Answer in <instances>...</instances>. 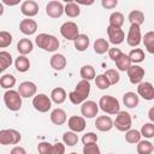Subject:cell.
Wrapping results in <instances>:
<instances>
[{"label": "cell", "instance_id": "6da1fadb", "mask_svg": "<svg viewBox=\"0 0 154 154\" xmlns=\"http://www.w3.org/2000/svg\"><path fill=\"white\" fill-rule=\"evenodd\" d=\"M90 93V83L87 79H82L76 84L75 90L69 93V99L73 105H82Z\"/></svg>", "mask_w": 154, "mask_h": 154}, {"label": "cell", "instance_id": "7a4b0ae2", "mask_svg": "<svg viewBox=\"0 0 154 154\" xmlns=\"http://www.w3.org/2000/svg\"><path fill=\"white\" fill-rule=\"evenodd\" d=\"M35 43L38 48L46 51V52H55L59 48V40L52 35V34H46L41 32L35 37Z\"/></svg>", "mask_w": 154, "mask_h": 154}, {"label": "cell", "instance_id": "3957f363", "mask_svg": "<svg viewBox=\"0 0 154 154\" xmlns=\"http://www.w3.org/2000/svg\"><path fill=\"white\" fill-rule=\"evenodd\" d=\"M22 99L23 97L18 90L7 89L4 93V102L10 111H13V112L19 111L22 107Z\"/></svg>", "mask_w": 154, "mask_h": 154}, {"label": "cell", "instance_id": "277c9868", "mask_svg": "<svg viewBox=\"0 0 154 154\" xmlns=\"http://www.w3.org/2000/svg\"><path fill=\"white\" fill-rule=\"evenodd\" d=\"M99 107L107 114H117L120 111L119 101L112 95H103L99 100Z\"/></svg>", "mask_w": 154, "mask_h": 154}, {"label": "cell", "instance_id": "5b68a950", "mask_svg": "<svg viewBox=\"0 0 154 154\" xmlns=\"http://www.w3.org/2000/svg\"><path fill=\"white\" fill-rule=\"evenodd\" d=\"M22 140V135L19 131L14 129H2L0 131V144L8 146V144H17Z\"/></svg>", "mask_w": 154, "mask_h": 154}, {"label": "cell", "instance_id": "8992f818", "mask_svg": "<svg viewBox=\"0 0 154 154\" xmlns=\"http://www.w3.org/2000/svg\"><path fill=\"white\" fill-rule=\"evenodd\" d=\"M52 99L43 93H40L32 97V106L36 111L41 113H46L52 108Z\"/></svg>", "mask_w": 154, "mask_h": 154}, {"label": "cell", "instance_id": "52a82bcc", "mask_svg": "<svg viewBox=\"0 0 154 154\" xmlns=\"http://www.w3.org/2000/svg\"><path fill=\"white\" fill-rule=\"evenodd\" d=\"M131 123H132L131 116H130V113H128L125 111H119L116 114V120L113 122L116 129L118 131H123V132L131 129Z\"/></svg>", "mask_w": 154, "mask_h": 154}, {"label": "cell", "instance_id": "ba28073f", "mask_svg": "<svg viewBox=\"0 0 154 154\" xmlns=\"http://www.w3.org/2000/svg\"><path fill=\"white\" fill-rule=\"evenodd\" d=\"M60 34L64 38L69 40V41H73L78 35H79V29L78 25L72 22V20H67L65 23L61 24L60 26Z\"/></svg>", "mask_w": 154, "mask_h": 154}, {"label": "cell", "instance_id": "9c48e42d", "mask_svg": "<svg viewBox=\"0 0 154 154\" xmlns=\"http://www.w3.org/2000/svg\"><path fill=\"white\" fill-rule=\"evenodd\" d=\"M126 73H128V77H129V81L130 83L132 84H138L142 82L143 77H144V69L141 67L140 65H130L129 69L126 70Z\"/></svg>", "mask_w": 154, "mask_h": 154}, {"label": "cell", "instance_id": "30bf717a", "mask_svg": "<svg viewBox=\"0 0 154 154\" xmlns=\"http://www.w3.org/2000/svg\"><path fill=\"white\" fill-rule=\"evenodd\" d=\"M99 103H96L95 101L93 100H85L82 106H81V113L84 118H88V119H91L94 117L97 116V112H99Z\"/></svg>", "mask_w": 154, "mask_h": 154}, {"label": "cell", "instance_id": "8fae6325", "mask_svg": "<svg viewBox=\"0 0 154 154\" xmlns=\"http://www.w3.org/2000/svg\"><path fill=\"white\" fill-rule=\"evenodd\" d=\"M142 41V35H141V29L140 25L131 24L128 36H126V42L130 47H137Z\"/></svg>", "mask_w": 154, "mask_h": 154}, {"label": "cell", "instance_id": "7c38bea8", "mask_svg": "<svg viewBox=\"0 0 154 154\" xmlns=\"http://www.w3.org/2000/svg\"><path fill=\"white\" fill-rule=\"evenodd\" d=\"M65 6L58 1V0H52L46 5V14L51 18H59L64 13Z\"/></svg>", "mask_w": 154, "mask_h": 154}, {"label": "cell", "instance_id": "4fadbf2b", "mask_svg": "<svg viewBox=\"0 0 154 154\" xmlns=\"http://www.w3.org/2000/svg\"><path fill=\"white\" fill-rule=\"evenodd\" d=\"M107 35H108L109 42L113 43L114 46H118V45L123 43V41L125 38L124 31L122 30V28H118V26L108 25L107 26Z\"/></svg>", "mask_w": 154, "mask_h": 154}, {"label": "cell", "instance_id": "5bb4252c", "mask_svg": "<svg viewBox=\"0 0 154 154\" xmlns=\"http://www.w3.org/2000/svg\"><path fill=\"white\" fill-rule=\"evenodd\" d=\"M137 94L147 101L154 100V85L150 82H141L137 84Z\"/></svg>", "mask_w": 154, "mask_h": 154}, {"label": "cell", "instance_id": "9a60e30c", "mask_svg": "<svg viewBox=\"0 0 154 154\" xmlns=\"http://www.w3.org/2000/svg\"><path fill=\"white\" fill-rule=\"evenodd\" d=\"M18 91L19 94L22 95V97L24 99H28V97H34L36 95V91H37V87L34 82L31 81H24L19 84L18 87Z\"/></svg>", "mask_w": 154, "mask_h": 154}, {"label": "cell", "instance_id": "2e32d148", "mask_svg": "<svg viewBox=\"0 0 154 154\" xmlns=\"http://www.w3.org/2000/svg\"><path fill=\"white\" fill-rule=\"evenodd\" d=\"M19 30L22 34L30 36L34 35L37 30V23L35 19H31L30 17H26L25 19H22L19 23Z\"/></svg>", "mask_w": 154, "mask_h": 154}, {"label": "cell", "instance_id": "e0dca14e", "mask_svg": "<svg viewBox=\"0 0 154 154\" xmlns=\"http://www.w3.org/2000/svg\"><path fill=\"white\" fill-rule=\"evenodd\" d=\"M38 4L34 0H25L20 5V12L25 17H35L38 13Z\"/></svg>", "mask_w": 154, "mask_h": 154}, {"label": "cell", "instance_id": "ac0fdd59", "mask_svg": "<svg viewBox=\"0 0 154 154\" xmlns=\"http://www.w3.org/2000/svg\"><path fill=\"white\" fill-rule=\"evenodd\" d=\"M67 125H69L70 130H72V131H75L77 134L84 131V129L87 126L84 117H81V116H71L67 119Z\"/></svg>", "mask_w": 154, "mask_h": 154}, {"label": "cell", "instance_id": "d6986e66", "mask_svg": "<svg viewBox=\"0 0 154 154\" xmlns=\"http://www.w3.org/2000/svg\"><path fill=\"white\" fill-rule=\"evenodd\" d=\"M66 64H67V60L65 58L64 54H60V53H54L51 59H49V65L54 70V71H61L66 67Z\"/></svg>", "mask_w": 154, "mask_h": 154}, {"label": "cell", "instance_id": "ffe728a7", "mask_svg": "<svg viewBox=\"0 0 154 154\" xmlns=\"http://www.w3.org/2000/svg\"><path fill=\"white\" fill-rule=\"evenodd\" d=\"M95 126H96V129L99 131L107 132V131H109L114 126V124H113V120H112L111 117H108V116H100L95 120Z\"/></svg>", "mask_w": 154, "mask_h": 154}, {"label": "cell", "instance_id": "44dd1931", "mask_svg": "<svg viewBox=\"0 0 154 154\" xmlns=\"http://www.w3.org/2000/svg\"><path fill=\"white\" fill-rule=\"evenodd\" d=\"M51 122L54 124V125H63L66 123L67 120V116H66V112L63 109V108H54L52 112H51Z\"/></svg>", "mask_w": 154, "mask_h": 154}, {"label": "cell", "instance_id": "7402d4cb", "mask_svg": "<svg viewBox=\"0 0 154 154\" xmlns=\"http://www.w3.org/2000/svg\"><path fill=\"white\" fill-rule=\"evenodd\" d=\"M123 102L128 108H136L140 103V95L134 91H128L123 95Z\"/></svg>", "mask_w": 154, "mask_h": 154}, {"label": "cell", "instance_id": "603a6c76", "mask_svg": "<svg viewBox=\"0 0 154 154\" xmlns=\"http://www.w3.org/2000/svg\"><path fill=\"white\" fill-rule=\"evenodd\" d=\"M73 45H75V48H76L78 52H84V51H87V48L89 47L90 40H89L88 35H85V34H79V35L73 40Z\"/></svg>", "mask_w": 154, "mask_h": 154}, {"label": "cell", "instance_id": "cb8c5ba5", "mask_svg": "<svg viewBox=\"0 0 154 154\" xmlns=\"http://www.w3.org/2000/svg\"><path fill=\"white\" fill-rule=\"evenodd\" d=\"M34 49V43L30 41V38H20L17 43V51L19 54L26 55L31 53Z\"/></svg>", "mask_w": 154, "mask_h": 154}, {"label": "cell", "instance_id": "d4e9b609", "mask_svg": "<svg viewBox=\"0 0 154 154\" xmlns=\"http://www.w3.org/2000/svg\"><path fill=\"white\" fill-rule=\"evenodd\" d=\"M14 67L18 72H26L30 69V60L26 58V55L19 54L14 60Z\"/></svg>", "mask_w": 154, "mask_h": 154}, {"label": "cell", "instance_id": "484cf974", "mask_svg": "<svg viewBox=\"0 0 154 154\" xmlns=\"http://www.w3.org/2000/svg\"><path fill=\"white\" fill-rule=\"evenodd\" d=\"M51 99L54 103L57 105H61L63 102H65L66 100V91L64 88L61 87H57L51 91Z\"/></svg>", "mask_w": 154, "mask_h": 154}, {"label": "cell", "instance_id": "4316f807", "mask_svg": "<svg viewBox=\"0 0 154 154\" xmlns=\"http://www.w3.org/2000/svg\"><path fill=\"white\" fill-rule=\"evenodd\" d=\"M64 13L70 17V18H76L81 14V8H79V5L75 1L72 2H67L65 5V8H64Z\"/></svg>", "mask_w": 154, "mask_h": 154}, {"label": "cell", "instance_id": "83f0119b", "mask_svg": "<svg viewBox=\"0 0 154 154\" xmlns=\"http://www.w3.org/2000/svg\"><path fill=\"white\" fill-rule=\"evenodd\" d=\"M128 19L130 22V24H136V25H142L144 23V13L140 10H134L129 13Z\"/></svg>", "mask_w": 154, "mask_h": 154}, {"label": "cell", "instance_id": "f1b7e54d", "mask_svg": "<svg viewBox=\"0 0 154 154\" xmlns=\"http://www.w3.org/2000/svg\"><path fill=\"white\" fill-rule=\"evenodd\" d=\"M109 49V45H108V41L106 38H102V37H99L95 40L94 42V52L96 54H105L106 52H108Z\"/></svg>", "mask_w": 154, "mask_h": 154}, {"label": "cell", "instance_id": "f546056e", "mask_svg": "<svg viewBox=\"0 0 154 154\" xmlns=\"http://www.w3.org/2000/svg\"><path fill=\"white\" fill-rule=\"evenodd\" d=\"M79 138H78V135L77 132L70 130V131H66L63 134V142L67 146V147H73L78 143Z\"/></svg>", "mask_w": 154, "mask_h": 154}, {"label": "cell", "instance_id": "4dcf8cb0", "mask_svg": "<svg viewBox=\"0 0 154 154\" xmlns=\"http://www.w3.org/2000/svg\"><path fill=\"white\" fill-rule=\"evenodd\" d=\"M141 131L136 130V129H129L128 131H125V141L130 144H136L141 141Z\"/></svg>", "mask_w": 154, "mask_h": 154}, {"label": "cell", "instance_id": "1f68e13d", "mask_svg": "<svg viewBox=\"0 0 154 154\" xmlns=\"http://www.w3.org/2000/svg\"><path fill=\"white\" fill-rule=\"evenodd\" d=\"M16 84V77L11 73H4L0 77V85L2 89H12Z\"/></svg>", "mask_w": 154, "mask_h": 154}, {"label": "cell", "instance_id": "d6a6232c", "mask_svg": "<svg viewBox=\"0 0 154 154\" xmlns=\"http://www.w3.org/2000/svg\"><path fill=\"white\" fill-rule=\"evenodd\" d=\"M13 63L12 55L6 52V51H1L0 52V71H5L6 69H8Z\"/></svg>", "mask_w": 154, "mask_h": 154}, {"label": "cell", "instance_id": "836d02e7", "mask_svg": "<svg viewBox=\"0 0 154 154\" xmlns=\"http://www.w3.org/2000/svg\"><path fill=\"white\" fill-rule=\"evenodd\" d=\"M79 75H81V77H82V79H87V81L95 79V77H96L95 69H94L91 65H83V66L81 67Z\"/></svg>", "mask_w": 154, "mask_h": 154}, {"label": "cell", "instance_id": "e575fe53", "mask_svg": "<svg viewBox=\"0 0 154 154\" xmlns=\"http://www.w3.org/2000/svg\"><path fill=\"white\" fill-rule=\"evenodd\" d=\"M109 25L112 26H118V28H122L124 22H125V18H124V14L122 12H112L111 16H109Z\"/></svg>", "mask_w": 154, "mask_h": 154}, {"label": "cell", "instance_id": "d590c367", "mask_svg": "<svg viewBox=\"0 0 154 154\" xmlns=\"http://www.w3.org/2000/svg\"><path fill=\"white\" fill-rule=\"evenodd\" d=\"M114 63H116V66L118 67L119 71H126L129 69V66L131 65V60L129 58V54H125V53H123Z\"/></svg>", "mask_w": 154, "mask_h": 154}, {"label": "cell", "instance_id": "8d00e7d4", "mask_svg": "<svg viewBox=\"0 0 154 154\" xmlns=\"http://www.w3.org/2000/svg\"><path fill=\"white\" fill-rule=\"evenodd\" d=\"M153 148H154V146L152 142H149L148 140H141L137 143L136 150L138 154H150L153 152Z\"/></svg>", "mask_w": 154, "mask_h": 154}, {"label": "cell", "instance_id": "74e56055", "mask_svg": "<svg viewBox=\"0 0 154 154\" xmlns=\"http://www.w3.org/2000/svg\"><path fill=\"white\" fill-rule=\"evenodd\" d=\"M129 58H130L131 63H134V64H140V63H142V61L144 60L146 55H144L143 49H141V48H134V49L130 51Z\"/></svg>", "mask_w": 154, "mask_h": 154}, {"label": "cell", "instance_id": "f35d334b", "mask_svg": "<svg viewBox=\"0 0 154 154\" xmlns=\"http://www.w3.org/2000/svg\"><path fill=\"white\" fill-rule=\"evenodd\" d=\"M143 43L148 53L154 54V31H148L143 36Z\"/></svg>", "mask_w": 154, "mask_h": 154}, {"label": "cell", "instance_id": "ab89813d", "mask_svg": "<svg viewBox=\"0 0 154 154\" xmlns=\"http://www.w3.org/2000/svg\"><path fill=\"white\" fill-rule=\"evenodd\" d=\"M95 84L96 87L100 89V90H105V89H108L111 83L108 81V78L105 76V73H101V75H97L95 77Z\"/></svg>", "mask_w": 154, "mask_h": 154}, {"label": "cell", "instance_id": "60d3db41", "mask_svg": "<svg viewBox=\"0 0 154 154\" xmlns=\"http://www.w3.org/2000/svg\"><path fill=\"white\" fill-rule=\"evenodd\" d=\"M141 135L144 138H152V137H154V123L150 122V123L143 124L142 128H141Z\"/></svg>", "mask_w": 154, "mask_h": 154}, {"label": "cell", "instance_id": "b9f144b4", "mask_svg": "<svg viewBox=\"0 0 154 154\" xmlns=\"http://www.w3.org/2000/svg\"><path fill=\"white\" fill-rule=\"evenodd\" d=\"M105 76L108 78L111 85H114V84H117V83L120 81L119 72H118L117 70H114V69H108V70H106V71H105Z\"/></svg>", "mask_w": 154, "mask_h": 154}, {"label": "cell", "instance_id": "7bdbcfd3", "mask_svg": "<svg viewBox=\"0 0 154 154\" xmlns=\"http://www.w3.org/2000/svg\"><path fill=\"white\" fill-rule=\"evenodd\" d=\"M12 35L8 31H0V48H5L12 43Z\"/></svg>", "mask_w": 154, "mask_h": 154}, {"label": "cell", "instance_id": "ee69618b", "mask_svg": "<svg viewBox=\"0 0 154 154\" xmlns=\"http://www.w3.org/2000/svg\"><path fill=\"white\" fill-rule=\"evenodd\" d=\"M97 135L95 134V132H91V131H89V132H85L84 135H83V137H82V143L83 144H88V143H97Z\"/></svg>", "mask_w": 154, "mask_h": 154}, {"label": "cell", "instance_id": "f6af8a7d", "mask_svg": "<svg viewBox=\"0 0 154 154\" xmlns=\"http://www.w3.org/2000/svg\"><path fill=\"white\" fill-rule=\"evenodd\" d=\"M83 153L84 154H100V148L96 143L83 144Z\"/></svg>", "mask_w": 154, "mask_h": 154}, {"label": "cell", "instance_id": "bcb514c9", "mask_svg": "<svg viewBox=\"0 0 154 154\" xmlns=\"http://www.w3.org/2000/svg\"><path fill=\"white\" fill-rule=\"evenodd\" d=\"M37 152L40 154H52V144L48 142H41L37 146Z\"/></svg>", "mask_w": 154, "mask_h": 154}, {"label": "cell", "instance_id": "7dc6e473", "mask_svg": "<svg viewBox=\"0 0 154 154\" xmlns=\"http://www.w3.org/2000/svg\"><path fill=\"white\" fill-rule=\"evenodd\" d=\"M108 57L111 58V60H113V61H116L122 54H123V52L119 49V48H116V47H113V48H109L108 49Z\"/></svg>", "mask_w": 154, "mask_h": 154}, {"label": "cell", "instance_id": "c3c4849f", "mask_svg": "<svg viewBox=\"0 0 154 154\" xmlns=\"http://www.w3.org/2000/svg\"><path fill=\"white\" fill-rule=\"evenodd\" d=\"M65 143H55L52 144V154H64L65 153Z\"/></svg>", "mask_w": 154, "mask_h": 154}, {"label": "cell", "instance_id": "681fc988", "mask_svg": "<svg viewBox=\"0 0 154 154\" xmlns=\"http://www.w3.org/2000/svg\"><path fill=\"white\" fill-rule=\"evenodd\" d=\"M118 5V0H101V6L106 10H113Z\"/></svg>", "mask_w": 154, "mask_h": 154}, {"label": "cell", "instance_id": "f907efd6", "mask_svg": "<svg viewBox=\"0 0 154 154\" xmlns=\"http://www.w3.org/2000/svg\"><path fill=\"white\" fill-rule=\"evenodd\" d=\"M26 150L23 148V147H19V146H16L11 149V154H25Z\"/></svg>", "mask_w": 154, "mask_h": 154}, {"label": "cell", "instance_id": "816d5d0a", "mask_svg": "<svg viewBox=\"0 0 154 154\" xmlns=\"http://www.w3.org/2000/svg\"><path fill=\"white\" fill-rule=\"evenodd\" d=\"M75 2H77L78 5H83V6H90L95 2V0H75Z\"/></svg>", "mask_w": 154, "mask_h": 154}, {"label": "cell", "instance_id": "f5cc1de1", "mask_svg": "<svg viewBox=\"0 0 154 154\" xmlns=\"http://www.w3.org/2000/svg\"><path fill=\"white\" fill-rule=\"evenodd\" d=\"M1 1H2V4L6 5V6H16V5H18L22 0H1Z\"/></svg>", "mask_w": 154, "mask_h": 154}, {"label": "cell", "instance_id": "db71d44e", "mask_svg": "<svg viewBox=\"0 0 154 154\" xmlns=\"http://www.w3.org/2000/svg\"><path fill=\"white\" fill-rule=\"evenodd\" d=\"M148 118H149L150 122L154 123V106L149 108V111H148Z\"/></svg>", "mask_w": 154, "mask_h": 154}, {"label": "cell", "instance_id": "11a10c76", "mask_svg": "<svg viewBox=\"0 0 154 154\" xmlns=\"http://www.w3.org/2000/svg\"><path fill=\"white\" fill-rule=\"evenodd\" d=\"M61 1H64V2L67 4V2H72V1H75V0H61Z\"/></svg>", "mask_w": 154, "mask_h": 154}, {"label": "cell", "instance_id": "9f6ffc18", "mask_svg": "<svg viewBox=\"0 0 154 154\" xmlns=\"http://www.w3.org/2000/svg\"><path fill=\"white\" fill-rule=\"evenodd\" d=\"M153 152H154V148H153Z\"/></svg>", "mask_w": 154, "mask_h": 154}]
</instances>
